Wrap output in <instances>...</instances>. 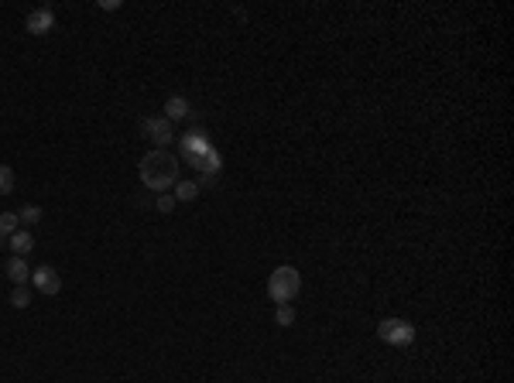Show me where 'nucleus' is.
<instances>
[{"instance_id":"nucleus-1","label":"nucleus","mask_w":514,"mask_h":383,"mask_svg":"<svg viewBox=\"0 0 514 383\" xmlns=\"http://www.w3.org/2000/svg\"><path fill=\"white\" fill-rule=\"evenodd\" d=\"M178 172H182V165H178L175 157L168 151H148L144 157H141V165H138V174H141V185L144 189H151V192H168V189H175L178 182Z\"/></svg>"},{"instance_id":"nucleus-19","label":"nucleus","mask_w":514,"mask_h":383,"mask_svg":"<svg viewBox=\"0 0 514 383\" xmlns=\"http://www.w3.org/2000/svg\"><path fill=\"white\" fill-rule=\"evenodd\" d=\"M120 0H99V11H117Z\"/></svg>"},{"instance_id":"nucleus-6","label":"nucleus","mask_w":514,"mask_h":383,"mask_svg":"<svg viewBox=\"0 0 514 383\" xmlns=\"http://www.w3.org/2000/svg\"><path fill=\"white\" fill-rule=\"evenodd\" d=\"M31 284L38 287L41 294H59V291H62V277H59V270H55V267H48V264H45V267L31 270Z\"/></svg>"},{"instance_id":"nucleus-11","label":"nucleus","mask_w":514,"mask_h":383,"mask_svg":"<svg viewBox=\"0 0 514 383\" xmlns=\"http://www.w3.org/2000/svg\"><path fill=\"white\" fill-rule=\"evenodd\" d=\"M11 250H14V257H28V253L35 250V236L28 230H18L11 236Z\"/></svg>"},{"instance_id":"nucleus-13","label":"nucleus","mask_w":514,"mask_h":383,"mask_svg":"<svg viewBox=\"0 0 514 383\" xmlns=\"http://www.w3.org/2000/svg\"><path fill=\"white\" fill-rule=\"evenodd\" d=\"M18 212H0V240H4V236H14V233H18Z\"/></svg>"},{"instance_id":"nucleus-5","label":"nucleus","mask_w":514,"mask_h":383,"mask_svg":"<svg viewBox=\"0 0 514 383\" xmlns=\"http://www.w3.org/2000/svg\"><path fill=\"white\" fill-rule=\"evenodd\" d=\"M192 168L202 172V185H213V178H217L219 168H223V157H219L217 148H206L199 157H192Z\"/></svg>"},{"instance_id":"nucleus-9","label":"nucleus","mask_w":514,"mask_h":383,"mask_svg":"<svg viewBox=\"0 0 514 383\" xmlns=\"http://www.w3.org/2000/svg\"><path fill=\"white\" fill-rule=\"evenodd\" d=\"M7 277L14 281V287H28V281H31L28 260H24V257H11V260H7Z\"/></svg>"},{"instance_id":"nucleus-18","label":"nucleus","mask_w":514,"mask_h":383,"mask_svg":"<svg viewBox=\"0 0 514 383\" xmlns=\"http://www.w3.org/2000/svg\"><path fill=\"white\" fill-rule=\"evenodd\" d=\"M155 206H158V212H165V216H168V212L175 209V195H168V192H161V195H158V202H155Z\"/></svg>"},{"instance_id":"nucleus-10","label":"nucleus","mask_w":514,"mask_h":383,"mask_svg":"<svg viewBox=\"0 0 514 383\" xmlns=\"http://www.w3.org/2000/svg\"><path fill=\"white\" fill-rule=\"evenodd\" d=\"M192 113V106H189V99L185 96H172V99H165V113L168 120H185V116Z\"/></svg>"},{"instance_id":"nucleus-3","label":"nucleus","mask_w":514,"mask_h":383,"mask_svg":"<svg viewBox=\"0 0 514 383\" xmlns=\"http://www.w3.org/2000/svg\"><path fill=\"white\" fill-rule=\"evenodd\" d=\"M377 335H381V343L395 345V349H405V345L415 343V328H412V322H405V318H384V322L377 326Z\"/></svg>"},{"instance_id":"nucleus-16","label":"nucleus","mask_w":514,"mask_h":383,"mask_svg":"<svg viewBox=\"0 0 514 383\" xmlns=\"http://www.w3.org/2000/svg\"><path fill=\"white\" fill-rule=\"evenodd\" d=\"M11 305L24 311V308L31 305V291H28V287H14V291H11Z\"/></svg>"},{"instance_id":"nucleus-14","label":"nucleus","mask_w":514,"mask_h":383,"mask_svg":"<svg viewBox=\"0 0 514 383\" xmlns=\"http://www.w3.org/2000/svg\"><path fill=\"white\" fill-rule=\"evenodd\" d=\"M275 322H278L281 328L295 326V308H292V305H278V308H275Z\"/></svg>"},{"instance_id":"nucleus-4","label":"nucleus","mask_w":514,"mask_h":383,"mask_svg":"<svg viewBox=\"0 0 514 383\" xmlns=\"http://www.w3.org/2000/svg\"><path fill=\"white\" fill-rule=\"evenodd\" d=\"M144 137L155 144V151H165L168 144H172V120L168 116H148L144 120Z\"/></svg>"},{"instance_id":"nucleus-2","label":"nucleus","mask_w":514,"mask_h":383,"mask_svg":"<svg viewBox=\"0 0 514 383\" xmlns=\"http://www.w3.org/2000/svg\"><path fill=\"white\" fill-rule=\"evenodd\" d=\"M298 291H302V274L295 267H275V274L268 277V294H271V301L278 305H292L298 298Z\"/></svg>"},{"instance_id":"nucleus-12","label":"nucleus","mask_w":514,"mask_h":383,"mask_svg":"<svg viewBox=\"0 0 514 383\" xmlns=\"http://www.w3.org/2000/svg\"><path fill=\"white\" fill-rule=\"evenodd\" d=\"M196 199H199L196 182H178L175 185V202H196Z\"/></svg>"},{"instance_id":"nucleus-7","label":"nucleus","mask_w":514,"mask_h":383,"mask_svg":"<svg viewBox=\"0 0 514 383\" xmlns=\"http://www.w3.org/2000/svg\"><path fill=\"white\" fill-rule=\"evenodd\" d=\"M24 28H28V35H48V31L55 28V11H52V7L31 11V14L24 18Z\"/></svg>"},{"instance_id":"nucleus-17","label":"nucleus","mask_w":514,"mask_h":383,"mask_svg":"<svg viewBox=\"0 0 514 383\" xmlns=\"http://www.w3.org/2000/svg\"><path fill=\"white\" fill-rule=\"evenodd\" d=\"M11 192H14V172L0 165V195H11Z\"/></svg>"},{"instance_id":"nucleus-15","label":"nucleus","mask_w":514,"mask_h":383,"mask_svg":"<svg viewBox=\"0 0 514 383\" xmlns=\"http://www.w3.org/2000/svg\"><path fill=\"white\" fill-rule=\"evenodd\" d=\"M18 219L24 223V226H35V223H41V206H24V209L18 212Z\"/></svg>"},{"instance_id":"nucleus-8","label":"nucleus","mask_w":514,"mask_h":383,"mask_svg":"<svg viewBox=\"0 0 514 383\" xmlns=\"http://www.w3.org/2000/svg\"><path fill=\"white\" fill-rule=\"evenodd\" d=\"M178 148H182L185 157H199V154L206 151V148H213V144H209V134H206V131H189V134L182 137Z\"/></svg>"}]
</instances>
